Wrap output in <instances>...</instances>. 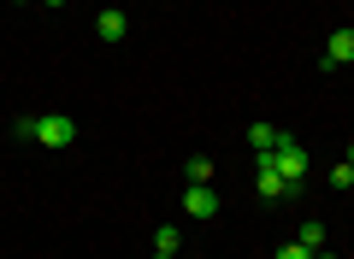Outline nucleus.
Wrapping results in <instances>:
<instances>
[{
  "mask_svg": "<svg viewBox=\"0 0 354 259\" xmlns=\"http://www.w3.org/2000/svg\"><path fill=\"white\" fill-rule=\"evenodd\" d=\"M272 165H278L283 177H290V189L307 177V148H301V136H290V130H278V142H272Z\"/></svg>",
  "mask_w": 354,
  "mask_h": 259,
  "instance_id": "f257e3e1",
  "label": "nucleus"
},
{
  "mask_svg": "<svg viewBox=\"0 0 354 259\" xmlns=\"http://www.w3.org/2000/svg\"><path fill=\"white\" fill-rule=\"evenodd\" d=\"M254 189H260V200H283L290 195V177L272 165V153H254Z\"/></svg>",
  "mask_w": 354,
  "mask_h": 259,
  "instance_id": "f03ea898",
  "label": "nucleus"
},
{
  "mask_svg": "<svg viewBox=\"0 0 354 259\" xmlns=\"http://www.w3.org/2000/svg\"><path fill=\"white\" fill-rule=\"evenodd\" d=\"M36 142H41V148H71L77 124L65 118V112H41V118H36Z\"/></svg>",
  "mask_w": 354,
  "mask_h": 259,
  "instance_id": "7ed1b4c3",
  "label": "nucleus"
},
{
  "mask_svg": "<svg viewBox=\"0 0 354 259\" xmlns=\"http://www.w3.org/2000/svg\"><path fill=\"white\" fill-rule=\"evenodd\" d=\"M183 212H189V218H213V212H218L213 183H189V195H183Z\"/></svg>",
  "mask_w": 354,
  "mask_h": 259,
  "instance_id": "20e7f679",
  "label": "nucleus"
},
{
  "mask_svg": "<svg viewBox=\"0 0 354 259\" xmlns=\"http://www.w3.org/2000/svg\"><path fill=\"white\" fill-rule=\"evenodd\" d=\"M124 30H130V18L118 12V6H106V12L95 18V36H101V41H124Z\"/></svg>",
  "mask_w": 354,
  "mask_h": 259,
  "instance_id": "39448f33",
  "label": "nucleus"
},
{
  "mask_svg": "<svg viewBox=\"0 0 354 259\" xmlns=\"http://www.w3.org/2000/svg\"><path fill=\"white\" fill-rule=\"evenodd\" d=\"M325 59L330 65H354V30H337V36L325 41Z\"/></svg>",
  "mask_w": 354,
  "mask_h": 259,
  "instance_id": "423d86ee",
  "label": "nucleus"
},
{
  "mask_svg": "<svg viewBox=\"0 0 354 259\" xmlns=\"http://www.w3.org/2000/svg\"><path fill=\"white\" fill-rule=\"evenodd\" d=\"M272 142H278L272 124H248V148H254V153H272Z\"/></svg>",
  "mask_w": 354,
  "mask_h": 259,
  "instance_id": "0eeeda50",
  "label": "nucleus"
},
{
  "mask_svg": "<svg viewBox=\"0 0 354 259\" xmlns=\"http://www.w3.org/2000/svg\"><path fill=\"white\" fill-rule=\"evenodd\" d=\"M295 242H301L307 253H319V247H325V224H301V236H295Z\"/></svg>",
  "mask_w": 354,
  "mask_h": 259,
  "instance_id": "6e6552de",
  "label": "nucleus"
},
{
  "mask_svg": "<svg viewBox=\"0 0 354 259\" xmlns=\"http://www.w3.org/2000/svg\"><path fill=\"white\" fill-rule=\"evenodd\" d=\"M153 253H177V224H160L153 230Z\"/></svg>",
  "mask_w": 354,
  "mask_h": 259,
  "instance_id": "1a4fd4ad",
  "label": "nucleus"
},
{
  "mask_svg": "<svg viewBox=\"0 0 354 259\" xmlns=\"http://www.w3.org/2000/svg\"><path fill=\"white\" fill-rule=\"evenodd\" d=\"M183 177H189V183H207V177H213V160H201V153H195V160L183 165Z\"/></svg>",
  "mask_w": 354,
  "mask_h": 259,
  "instance_id": "9d476101",
  "label": "nucleus"
},
{
  "mask_svg": "<svg viewBox=\"0 0 354 259\" xmlns=\"http://www.w3.org/2000/svg\"><path fill=\"white\" fill-rule=\"evenodd\" d=\"M330 183H337V189H354V165H348V160L330 165Z\"/></svg>",
  "mask_w": 354,
  "mask_h": 259,
  "instance_id": "9b49d317",
  "label": "nucleus"
},
{
  "mask_svg": "<svg viewBox=\"0 0 354 259\" xmlns=\"http://www.w3.org/2000/svg\"><path fill=\"white\" fill-rule=\"evenodd\" d=\"M278 259H313V253H307L301 242H290V247H278Z\"/></svg>",
  "mask_w": 354,
  "mask_h": 259,
  "instance_id": "f8f14e48",
  "label": "nucleus"
},
{
  "mask_svg": "<svg viewBox=\"0 0 354 259\" xmlns=\"http://www.w3.org/2000/svg\"><path fill=\"white\" fill-rule=\"evenodd\" d=\"M313 259H337V253H325V247H319V253H313Z\"/></svg>",
  "mask_w": 354,
  "mask_h": 259,
  "instance_id": "ddd939ff",
  "label": "nucleus"
},
{
  "mask_svg": "<svg viewBox=\"0 0 354 259\" xmlns=\"http://www.w3.org/2000/svg\"><path fill=\"white\" fill-rule=\"evenodd\" d=\"M41 6H65V0H41Z\"/></svg>",
  "mask_w": 354,
  "mask_h": 259,
  "instance_id": "4468645a",
  "label": "nucleus"
},
{
  "mask_svg": "<svg viewBox=\"0 0 354 259\" xmlns=\"http://www.w3.org/2000/svg\"><path fill=\"white\" fill-rule=\"evenodd\" d=\"M348 165H354V142H348Z\"/></svg>",
  "mask_w": 354,
  "mask_h": 259,
  "instance_id": "2eb2a0df",
  "label": "nucleus"
},
{
  "mask_svg": "<svg viewBox=\"0 0 354 259\" xmlns=\"http://www.w3.org/2000/svg\"><path fill=\"white\" fill-rule=\"evenodd\" d=\"M153 259H177V253H153Z\"/></svg>",
  "mask_w": 354,
  "mask_h": 259,
  "instance_id": "dca6fc26",
  "label": "nucleus"
},
{
  "mask_svg": "<svg viewBox=\"0 0 354 259\" xmlns=\"http://www.w3.org/2000/svg\"><path fill=\"white\" fill-rule=\"evenodd\" d=\"M18 6H24V0H18Z\"/></svg>",
  "mask_w": 354,
  "mask_h": 259,
  "instance_id": "f3484780",
  "label": "nucleus"
}]
</instances>
